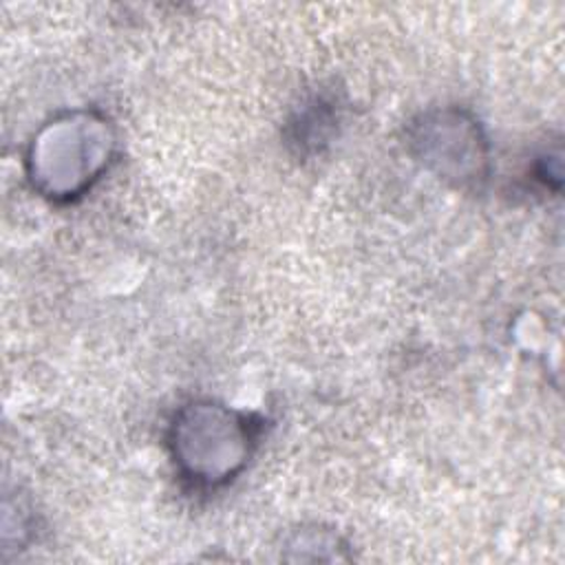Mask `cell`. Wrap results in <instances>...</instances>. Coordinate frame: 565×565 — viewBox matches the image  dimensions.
I'll use <instances>...</instances> for the list:
<instances>
[{"label": "cell", "mask_w": 565, "mask_h": 565, "mask_svg": "<svg viewBox=\"0 0 565 565\" xmlns=\"http://www.w3.org/2000/svg\"><path fill=\"white\" fill-rule=\"evenodd\" d=\"M117 150L113 121L95 108L64 110L31 137L24 170L31 188L55 203L84 196L110 168Z\"/></svg>", "instance_id": "6da1fadb"}, {"label": "cell", "mask_w": 565, "mask_h": 565, "mask_svg": "<svg viewBox=\"0 0 565 565\" xmlns=\"http://www.w3.org/2000/svg\"><path fill=\"white\" fill-rule=\"evenodd\" d=\"M260 417L216 399H190L170 419L168 450L183 481L214 490L234 481L254 457Z\"/></svg>", "instance_id": "7a4b0ae2"}, {"label": "cell", "mask_w": 565, "mask_h": 565, "mask_svg": "<svg viewBox=\"0 0 565 565\" xmlns=\"http://www.w3.org/2000/svg\"><path fill=\"white\" fill-rule=\"evenodd\" d=\"M413 157L455 188H477L490 177V143L479 119L459 106L419 113L408 126Z\"/></svg>", "instance_id": "3957f363"}, {"label": "cell", "mask_w": 565, "mask_h": 565, "mask_svg": "<svg viewBox=\"0 0 565 565\" xmlns=\"http://www.w3.org/2000/svg\"><path fill=\"white\" fill-rule=\"evenodd\" d=\"M349 543L322 525H298L282 536L285 561H349Z\"/></svg>", "instance_id": "277c9868"}]
</instances>
